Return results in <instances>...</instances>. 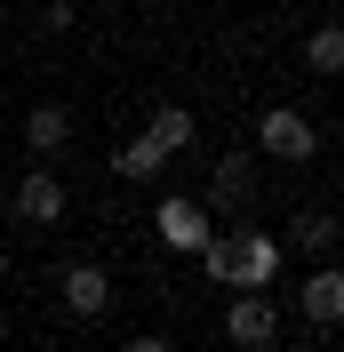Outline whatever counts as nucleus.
<instances>
[{
	"mask_svg": "<svg viewBox=\"0 0 344 352\" xmlns=\"http://www.w3.org/2000/svg\"><path fill=\"white\" fill-rule=\"evenodd\" d=\"M17 217L24 224H65V184L56 176H24L17 184Z\"/></svg>",
	"mask_w": 344,
	"mask_h": 352,
	"instance_id": "obj_6",
	"label": "nucleus"
},
{
	"mask_svg": "<svg viewBox=\"0 0 344 352\" xmlns=\"http://www.w3.org/2000/svg\"><path fill=\"white\" fill-rule=\"evenodd\" d=\"M112 168H120V176H152V168H169V153H160L152 136H136V144H120V153H112Z\"/></svg>",
	"mask_w": 344,
	"mask_h": 352,
	"instance_id": "obj_11",
	"label": "nucleus"
},
{
	"mask_svg": "<svg viewBox=\"0 0 344 352\" xmlns=\"http://www.w3.org/2000/svg\"><path fill=\"white\" fill-rule=\"evenodd\" d=\"M144 136H152V144H160V153H184V144H193V112H184V104H160V112H152V120H144Z\"/></svg>",
	"mask_w": 344,
	"mask_h": 352,
	"instance_id": "obj_9",
	"label": "nucleus"
},
{
	"mask_svg": "<svg viewBox=\"0 0 344 352\" xmlns=\"http://www.w3.org/2000/svg\"><path fill=\"white\" fill-rule=\"evenodd\" d=\"M129 352H176L169 336H129Z\"/></svg>",
	"mask_w": 344,
	"mask_h": 352,
	"instance_id": "obj_14",
	"label": "nucleus"
},
{
	"mask_svg": "<svg viewBox=\"0 0 344 352\" xmlns=\"http://www.w3.org/2000/svg\"><path fill=\"white\" fill-rule=\"evenodd\" d=\"M169 241H176V248H208V232H200V217H193V200H169Z\"/></svg>",
	"mask_w": 344,
	"mask_h": 352,
	"instance_id": "obj_12",
	"label": "nucleus"
},
{
	"mask_svg": "<svg viewBox=\"0 0 344 352\" xmlns=\"http://www.w3.org/2000/svg\"><path fill=\"white\" fill-rule=\"evenodd\" d=\"M257 144H264L272 160H312V153H321L312 120H304V112H288V104H272V112L257 120Z\"/></svg>",
	"mask_w": 344,
	"mask_h": 352,
	"instance_id": "obj_1",
	"label": "nucleus"
},
{
	"mask_svg": "<svg viewBox=\"0 0 344 352\" xmlns=\"http://www.w3.org/2000/svg\"><path fill=\"white\" fill-rule=\"evenodd\" d=\"M248 184H257V160H248V153H224V160H216V176H208V200L233 208V200H248Z\"/></svg>",
	"mask_w": 344,
	"mask_h": 352,
	"instance_id": "obj_8",
	"label": "nucleus"
},
{
	"mask_svg": "<svg viewBox=\"0 0 344 352\" xmlns=\"http://www.w3.org/2000/svg\"><path fill=\"white\" fill-rule=\"evenodd\" d=\"M224 336H233L240 352H264V344H272V305H264L257 288H240V305L224 312Z\"/></svg>",
	"mask_w": 344,
	"mask_h": 352,
	"instance_id": "obj_3",
	"label": "nucleus"
},
{
	"mask_svg": "<svg viewBox=\"0 0 344 352\" xmlns=\"http://www.w3.org/2000/svg\"><path fill=\"white\" fill-rule=\"evenodd\" d=\"M328 241H336V217H321V208H304V217H297V248H312V256H321Z\"/></svg>",
	"mask_w": 344,
	"mask_h": 352,
	"instance_id": "obj_13",
	"label": "nucleus"
},
{
	"mask_svg": "<svg viewBox=\"0 0 344 352\" xmlns=\"http://www.w3.org/2000/svg\"><path fill=\"white\" fill-rule=\"evenodd\" d=\"M304 65L312 72H344V24H321V32L304 41Z\"/></svg>",
	"mask_w": 344,
	"mask_h": 352,
	"instance_id": "obj_10",
	"label": "nucleus"
},
{
	"mask_svg": "<svg viewBox=\"0 0 344 352\" xmlns=\"http://www.w3.org/2000/svg\"><path fill=\"white\" fill-rule=\"evenodd\" d=\"M65 312H80V320L112 312V280H105V264H65Z\"/></svg>",
	"mask_w": 344,
	"mask_h": 352,
	"instance_id": "obj_4",
	"label": "nucleus"
},
{
	"mask_svg": "<svg viewBox=\"0 0 344 352\" xmlns=\"http://www.w3.org/2000/svg\"><path fill=\"white\" fill-rule=\"evenodd\" d=\"M24 144H32V153H65L72 144V112L65 104H32L24 112Z\"/></svg>",
	"mask_w": 344,
	"mask_h": 352,
	"instance_id": "obj_7",
	"label": "nucleus"
},
{
	"mask_svg": "<svg viewBox=\"0 0 344 352\" xmlns=\"http://www.w3.org/2000/svg\"><path fill=\"white\" fill-rule=\"evenodd\" d=\"M304 320L312 329H344V272H304Z\"/></svg>",
	"mask_w": 344,
	"mask_h": 352,
	"instance_id": "obj_5",
	"label": "nucleus"
},
{
	"mask_svg": "<svg viewBox=\"0 0 344 352\" xmlns=\"http://www.w3.org/2000/svg\"><path fill=\"white\" fill-rule=\"evenodd\" d=\"M272 272H280V241H264V232L224 241V280H233V288H264Z\"/></svg>",
	"mask_w": 344,
	"mask_h": 352,
	"instance_id": "obj_2",
	"label": "nucleus"
}]
</instances>
